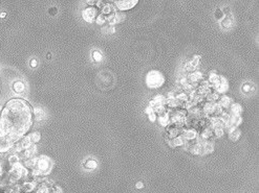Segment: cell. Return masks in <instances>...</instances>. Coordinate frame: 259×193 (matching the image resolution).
Listing matches in <instances>:
<instances>
[{
  "mask_svg": "<svg viewBox=\"0 0 259 193\" xmlns=\"http://www.w3.org/2000/svg\"><path fill=\"white\" fill-rule=\"evenodd\" d=\"M57 12H58V10H57L56 7H50V9L48 10V13L50 14L51 16H55V15H56Z\"/></svg>",
  "mask_w": 259,
  "mask_h": 193,
  "instance_id": "obj_36",
  "label": "cell"
},
{
  "mask_svg": "<svg viewBox=\"0 0 259 193\" xmlns=\"http://www.w3.org/2000/svg\"><path fill=\"white\" fill-rule=\"evenodd\" d=\"M30 124L32 115L28 104L23 100H12L7 104L0 119V138L7 137L11 142L17 141Z\"/></svg>",
  "mask_w": 259,
  "mask_h": 193,
  "instance_id": "obj_1",
  "label": "cell"
},
{
  "mask_svg": "<svg viewBox=\"0 0 259 193\" xmlns=\"http://www.w3.org/2000/svg\"><path fill=\"white\" fill-rule=\"evenodd\" d=\"M13 90L17 94H22L25 91V85L23 84V81H16L13 84Z\"/></svg>",
  "mask_w": 259,
  "mask_h": 193,
  "instance_id": "obj_15",
  "label": "cell"
},
{
  "mask_svg": "<svg viewBox=\"0 0 259 193\" xmlns=\"http://www.w3.org/2000/svg\"><path fill=\"white\" fill-rule=\"evenodd\" d=\"M187 81L188 83L192 84V85H196L198 84L199 81H201L203 79V74L200 72V71H193V72H190L188 75H187Z\"/></svg>",
  "mask_w": 259,
  "mask_h": 193,
  "instance_id": "obj_7",
  "label": "cell"
},
{
  "mask_svg": "<svg viewBox=\"0 0 259 193\" xmlns=\"http://www.w3.org/2000/svg\"><path fill=\"white\" fill-rule=\"evenodd\" d=\"M20 146H21V148H22V150H23V149H26V148H28V147H30L33 145V142L32 141H30V139L28 138V136L27 137H25V138H23L22 139L21 141H20Z\"/></svg>",
  "mask_w": 259,
  "mask_h": 193,
  "instance_id": "obj_20",
  "label": "cell"
},
{
  "mask_svg": "<svg viewBox=\"0 0 259 193\" xmlns=\"http://www.w3.org/2000/svg\"><path fill=\"white\" fill-rule=\"evenodd\" d=\"M28 138L30 139V141H32L33 143H36V142H38V141L40 140L41 135H40V133H39V132H34V133H32V134L28 135Z\"/></svg>",
  "mask_w": 259,
  "mask_h": 193,
  "instance_id": "obj_24",
  "label": "cell"
},
{
  "mask_svg": "<svg viewBox=\"0 0 259 193\" xmlns=\"http://www.w3.org/2000/svg\"><path fill=\"white\" fill-rule=\"evenodd\" d=\"M251 90H253V89L251 88V86L249 85V84H244L243 87H242V91H243L244 93H249Z\"/></svg>",
  "mask_w": 259,
  "mask_h": 193,
  "instance_id": "obj_34",
  "label": "cell"
},
{
  "mask_svg": "<svg viewBox=\"0 0 259 193\" xmlns=\"http://www.w3.org/2000/svg\"><path fill=\"white\" fill-rule=\"evenodd\" d=\"M165 83V76L157 70H151L146 75V85L150 89H157Z\"/></svg>",
  "mask_w": 259,
  "mask_h": 193,
  "instance_id": "obj_2",
  "label": "cell"
},
{
  "mask_svg": "<svg viewBox=\"0 0 259 193\" xmlns=\"http://www.w3.org/2000/svg\"><path fill=\"white\" fill-rule=\"evenodd\" d=\"M223 17H225V14L223 13V11H221V10H219V9H217L216 11H215V18H216V19H218V20H221Z\"/></svg>",
  "mask_w": 259,
  "mask_h": 193,
  "instance_id": "obj_33",
  "label": "cell"
},
{
  "mask_svg": "<svg viewBox=\"0 0 259 193\" xmlns=\"http://www.w3.org/2000/svg\"><path fill=\"white\" fill-rule=\"evenodd\" d=\"M185 70H186L187 72L190 73V72H193V71L196 70V68H195L194 66H192L190 63H187V64H185Z\"/></svg>",
  "mask_w": 259,
  "mask_h": 193,
  "instance_id": "obj_32",
  "label": "cell"
},
{
  "mask_svg": "<svg viewBox=\"0 0 259 193\" xmlns=\"http://www.w3.org/2000/svg\"><path fill=\"white\" fill-rule=\"evenodd\" d=\"M0 17H1V18H4V17H5V13H1V15H0Z\"/></svg>",
  "mask_w": 259,
  "mask_h": 193,
  "instance_id": "obj_41",
  "label": "cell"
},
{
  "mask_svg": "<svg viewBox=\"0 0 259 193\" xmlns=\"http://www.w3.org/2000/svg\"><path fill=\"white\" fill-rule=\"evenodd\" d=\"M9 161H10V164H11L12 166H15L19 163V157L16 155H12V156H10Z\"/></svg>",
  "mask_w": 259,
  "mask_h": 193,
  "instance_id": "obj_27",
  "label": "cell"
},
{
  "mask_svg": "<svg viewBox=\"0 0 259 193\" xmlns=\"http://www.w3.org/2000/svg\"><path fill=\"white\" fill-rule=\"evenodd\" d=\"M35 168L38 169L44 175V174H48L50 172L51 168H53V163H51L49 158L45 157V156H41L40 158L37 159L36 167Z\"/></svg>",
  "mask_w": 259,
  "mask_h": 193,
  "instance_id": "obj_3",
  "label": "cell"
},
{
  "mask_svg": "<svg viewBox=\"0 0 259 193\" xmlns=\"http://www.w3.org/2000/svg\"><path fill=\"white\" fill-rule=\"evenodd\" d=\"M22 189L26 192H30L35 189V184L34 183H30V182H25L22 186Z\"/></svg>",
  "mask_w": 259,
  "mask_h": 193,
  "instance_id": "obj_26",
  "label": "cell"
},
{
  "mask_svg": "<svg viewBox=\"0 0 259 193\" xmlns=\"http://www.w3.org/2000/svg\"><path fill=\"white\" fill-rule=\"evenodd\" d=\"M229 110L231 112L230 115H240V113L242 112V106L239 103H232L229 106Z\"/></svg>",
  "mask_w": 259,
  "mask_h": 193,
  "instance_id": "obj_17",
  "label": "cell"
},
{
  "mask_svg": "<svg viewBox=\"0 0 259 193\" xmlns=\"http://www.w3.org/2000/svg\"><path fill=\"white\" fill-rule=\"evenodd\" d=\"M175 98H176V99H177V100H180V102H183V103H184V102H186V101H188V100H189V96H188V94L185 93L184 91L178 92V93L175 95Z\"/></svg>",
  "mask_w": 259,
  "mask_h": 193,
  "instance_id": "obj_21",
  "label": "cell"
},
{
  "mask_svg": "<svg viewBox=\"0 0 259 193\" xmlns=\"http://www.w3.org/2000/svg\"><path fill=\"white\" fill-rule=\"evenodd\" d=\"M92 57H94V59L96 62H101L102 61V53L98 50H94L92 52Z\"/></svg>",
  "mask_w": 259,
  "mask_h": 193,
  "instance_id": "obj_30",
  "label": "cell"
},
{
  "mask_svg": "<svg viewBox=\"0 0 259 193\" xmlns=\"http://www.w3.org/2000/svg\"><path fill=\"white\" fill-rule=\"evenodd\" d=\"M148 118L151 122H154V121L157 120V114L155 113H151V114H148Z\"/></svg>",
  "mask_w": 259,
  "mask_h": 193,
  "instance_id": "obj_35",
  "label": "cell"
},
{
  "mask_svg": "<svg viewBox=\"0 0 259 193\" xmlns=\"http://www.w3.org/2000/svg\"><path fill=\"white\" fill-rule=\"evenodd\" d=\"M98 1H99V0H86V2H87L89 5H94V4H96V3H98Z\"/></svg>",
  "mask_w": 259,
  "mask_h": 193,
  "instance_id": "obj_38",
  "label": "cell"
},
{
  "mask_svg": "<svg viewBox=\"0 0 259 193\" xmlns=\"http://www.w3.org/2000/svg\"><path fill=\"white\" fill-rule=\"evenodd\" d=\"M12 146H13L12 142L7 138L0 139V153H7L12 148Z\"/></svg>",
  "mask_w": 259,
  "mask_h": 193,
  "instance_id": "obj_11",
  "label": "cell"
},
{
  "mask_svg": "<svg viewBox=\"0 0 259 193\" xmlns=\"http://www.w3.org/2000/svg\"><path fill=\"white\" fill-rule=\"evenodd\" d=\"M84 166H85V168H87V169H94V168H96V166H98V163H96L94 160H87V161L85 162V164H84Z\"/></svg>",
  "mask_w": 259,
  "mask_h": 193,
  "instance_id": "obj_25",
  "label": "cell"
},
{
  "mask_svg": "<svg viewBox=\"0 0 259 193\" xmlns=\"http://www.w3.org/2000/svg\"><path fill=\"white\" fill-rule=\"evenodd\" d=\"M159 106H166V97L161 94L153 96V98L149 100V106H151V108Z\"/></svg>",
  "mask_w": 259,
  "mask_h": 193,
  "instance_id": "obj_9",
  "label": "cell"
},
{
  "mask_svg": "<svg viewBox=\"0 0 259 193\" xmlns=\"http://www.w3.org/2000/svg\"><path fill=\"white\" fill-rule=\"evenodd\" d=\"M182 135L180 136L184 138V140L186 141V142H191V141L195 140V139L197 138V132L195 130H192V128H188V130H185L183 131Z\"/></svg>",
  "mask_w": 259,
  "mask_h": 193,
  "instance_id": "obj_8",
  "label": "cell"
},
{
  "mask_svg": "<svg viewBox=\"0 0 259 193\" xmlns=\"http://www.w3.org/2000/svg\"><path fill=\"white\" fill-rule=\"evenodd\" d=\"M37 64H38V62H37V59H33L32 61H30V66H32L33 68H35V67L37 66Z\"/></svg>",
  "mask_w": 259,
  "mask_h": 193,
  "instance_id": "obj_39",
  "label": "cell"
},
{
  "mask_svg": "<svg viewBox=\"0 0 259 193\" xmlns=\"http://www.w3.org/2000/svg\"><path fill=\"white\" fill-rule=\"evenodd\" d=\"M229 90V83H228L227 79L223 77V75H220V81H219V85L218 87L215 89V91L219 94H225L226 92Z\"/></svg>",
  "mask_w": 259,
  "mask_h": 193,
  "instance_id": "obj_10",
  "label": "cell"
},
{
  "mask_svg": "<svg viewBox=\"0 0 259 193\" xmlns=\"http://www.w3.org/2000/svg\"><path fill=\"white\" fill-rule=\"evenodd\" d=\"M225 135V128L223 127H215L213 128V136H215L216 138H220Z\"/></svg>",
  "mask_w": 259,
  "mask_h": 193,
  "instance_id": "obj_23",
  "label": "cell"
},
{
  "mask_svg": "<svg viewBox=\"0 0 259 193\" xmlns=\"http://www.w3.org/2000/svg\"><path fill=\"white\" fill-rule=\"evenodd\" d=\"M159 123L160 125H162V126L166 127L168 126V125L170 124V115L168 114L167 112L163 113V114H160L159 115Z\"/></svg>",
  "mask_w": 259,
  "mask_h": 193,
  "instance_id": "obj_13",
  "label": "cell"
},
{
  "mask_svg": "<svg viewBox=\"0 0 259 193\" xmlns=\"http://www.w3.org/2000/svg\"><path fill=\"white\" fill-rule=\"evenodd\" d=\"M34 114H35V118H36L37 121L43 120V119H44V117H45L44 111H43L41 108H35L34 109Z\"/></svg>",
  "mask_w": 259,
  "mask_h": 193,
  "instance_id": "obj_18",
  "label": "cell"
},
{
  "mask_svg": "<svg viewBox=\"0 0 259 193\" xmlns=\"http://www.w3.org/2000/svg\"><path fill=\"white\" fill-rule=\"evenodd\" d=\"M145 112H146V114H151V113H154V111H153V108H151V106H148L147 108H146Z\"/></svg>",
  "mask_w": 259,
  "mask_h": 193,
  "instance_id": "obj_37",
  "label": "cell"
},
{
  "mask_svg": "<svg viewBox=\"0 0 259 193\" xmlns=\"http://www.w3.org/2000/svg\"><path fill=\"white\" fill-rule=\"evenodd\" d=\"M36 193H49V188L44 184V183H43V184L38 188V190H37Z\"/></svg>",
  "mask_w": 259,
  "mask_h": 193,
  "instance_id": "obj_29",
  "label": "cell"
},
{
  "mask_svg": "<svg viewBox=\"0 0 259 193\" xmlns=\"http://www.w3.org/2000/svg\"><path fill=\"white\" fill-rule=\"evenodd\" d=\"M187 119V111L186 110H177L170 116V123L177 126H183Z\"/></svg>",
  "mask_w": 259,
  "mask_h": 193,
  "instance_id": "obj_4",
  "label": "cell"
},
{
  "mask_svg": "<svg viewBox=\"0 0 259 193\" xmlns=\"http://www.w3.org/2000/svg\"><path fill=\"white\" fill-rule=\"evenodd\" d=\"M96 24H98V25H103V24L106 22L105 16H104V15H99L98 17H96Z\"/></svg>",
  "mask_w": 259,
  "mask_h": 193,
  "instance_id": "obj_31",
  "label": "cell"
},
{
  "mask_svg": "<svg viewBox=\"0 0 259 193\" xmlns=\"http://www.w3.org/2000/svg\"><path fill=\"white\" fill-rule=\"evenodd\" d=\"M111 2L114 3L117 7L121 11H126V10H130L134 7L137 3L139 0H109Z\"/></svg>",
  "mask_w": 259,
  "mask_h": 193,
  "instance_id": "obj_5",
  "label": "cell"
},
{
  "mask_svg": "<svg viewBox=\"0 0 259 193\" xmlns=\"http://www.w3.org/2000/svg\"><path fill=\"white\" fill-rule=\"evenodd\" d=\"M96 14H98V10H96V7H86V9L83 10V12H82V18H83L86 22L91 23L94 20V18L96 17Z\"/></svg>",
  "mask_w": 259,
  "mask_h": 193,
  "instance_id": "obj_6",
  "label": "cell"
},
{
  "mask_svg": "<svg viewBox=\"0 0 259 193\" xmlns=\"http://www.w3.org/2000/svg\"><path fill=\"white\" fill-rule=\"evenodd\" d=\"M199 61H200V57H199V55H194L189 63H190L192 66H194L195 68H197V66L199 65Z\"/></svg>",
  "mask_w": 259,
  "mask_h": 193,
  "instance_id": "obj_28",
  "label": "cell"
},
{
  "mask_svg": "<svg viewBox=\"0 0 259 193\" xmlns=\"http://www.w3.org/2000/svg\"><path fill=\"white\" fill-rule=\"evenodd\" d=\"M231 102H232V99L229 97V96L225 95V94H223L218 100V104L223 109V110H225V109H229V106H231Z\"/></svg>",
  "mask_w": 259,
  "mask_h": 193,
  "instance_id": "obj_12",
  "label": "cell"
},
{
  "mask_svg": "<svg viewBox=\"0 0 259 193\" xmlns=\"http://www.w3.org/2000/svg\"><path fill=\"white\" fill-rule=\"evenodd\" d=\"M1 171H2V167H1V165H0V174H1Z\"/></svg>",
  "mask_w": 259,
  "mask_h": 193,
  "instance_id": "obj_42",
  "label": "cell"
},
{
  "mask_svg": "<svg viewBox=\"0 0 259 193\" xmlns=\"http://www.w3.org/2000/svg\"><path fill=\"white\" fill-rule=\"evenodd\" d=\"M240 135H241V132L238 130V127H237L235 130L229 132V138H230V140H232V141H237L238 139H239Z\"/></svg>",
  "mask_w": 259,
  "mask_h": 193,
  "instance_id": "obj_19",
  "label": "cell"
},
{
  "mask_svg": "<svg viewBox=\"0 0 259 193\" xmlns=\"http://www.w3.org/2000/svg\"><path fill=\"white\" fill-rule=\"evenodd\" d=\"M213 137V130L211 128L210 126H206L200 133V139H203V140H208V139L212 138Z\"/></svg>",
  "mask_w": 259,
  "mask_h": 193,
  "instance_id": "obj_14",
  "label": "cell"
},
{
  "mask_svg": "<svg viewBox=\"0 0 259 193\" xmlns=\"http://www.w3.org/2000/svg\"><path fill=\"white\" fill-rule=\"evenodd\" d=\"M143 187H144L143 183H141V182L137 183V189H141V188H143Z\"/></svg>",
  "mask_w": 259,
  "mask_h": 193,
  "instance_id": "obj_40",
  "label": "cell"
},
{
  "mask_svg": "<svg viewBox=\"0 0 259 193\" xmlns=\"http://www.w3.org/2000/svg\"><path fill=\"white\" fill-rule=\"evenodd\" d=\"M232 25H233V18L230 15H227L226 17H223V19H221V26H223V28L229 29V28L232 27Z\"/></svg>",
  "mask_w": 259,
  "mask_h": 193,
  "instance_id": "obj_16",
  "label": "cell"
},
{
  "mask_svg": "<svg viewBox=\"0 0 259 193\" xmlns=\"http://www.w3.org/2000/svg\"><path fill=\"white\" fill-rule=\"evenodd\" d=\"M114 7H111L110 4H105L104 7H102V15H104L106 17V16L110 15V14H114Z\"/></svg>",
  "mask_w": 259,
  "mask_h": 193,
  "instance_id": "obj_22",
  "label": "cell"
}]
</instances>
